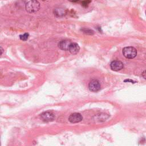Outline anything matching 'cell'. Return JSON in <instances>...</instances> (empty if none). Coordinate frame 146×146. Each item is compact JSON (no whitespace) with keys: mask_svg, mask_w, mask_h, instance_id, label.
Returning a JSON list of instances; mask_svg holds the SVG:
<instances>
[{"mask_svg":"<svg viewBox=\"0 0 146 146\" xmlns=\"http://www.w3.org/2000/svg\"><path fill=\"white\" fill-rule=\"evenodd\" d=\"M26 10L30 13H34L37 12L40 9V3L36 0H30L25 6Z\"/></svg>","mask_w":146,"mask_h":146,"instance_id":"obj_1","label":"cell"},{"mask_svg":"<svg viewBox=\"0 0 146 146\" xmlns=\"http://www.w3.org/2000/svg\"><path fill=\"white\" fill-rule=\"evenodd\" d=\"M123 55L128 59L134 58L137 55V50L133 47H125L123 49Z\"/></svg>","mask_w":146,"mask_h":146,"instance_id":"obj_2","label":"cell"},{"mask_svg":"<svg viewBox=\"0 0 146 146\" xmlns=\"http://www.w3.org/2000/svg\"><path fill=\"white\" fill-rule=\"evenodd\" d=\"M40 118L43 121L50 122L54 120L55 115L52 112L50 111H47V112H43L40 115Z\"/></svg>","mask_w":146,"mask_h":146,"instance_id":"obj_3","label":"cell"},{"mask_svg":"<svg viewBox=\"0 0 146 146\" xmlns=\"http://www.w3.org/2000/svg\"><path fill=\"white\" fill-rule=\"evenodd\" d=\"M88 88L92 92H97L100 89V84L98 80L93 79L89 83Z\"/></svg>","mask_w":146,"mask_h":146,"instance_id":"obj_4","label":"cell"},{"mask_svg":"<svg viewBox=\"0 0 146 146\" xmlns=\"http://www.w3.org/2000/svg\"><path fill=\"white\" fill-rule=\"evenodd\" d=\"M123 63L120 60H113L110 64V67L112 70L117 71L123 68Z\"/></svg>","mask_w":146,"mask_h":146,"instance_id":"obj_5","label":"cell"},{"mask_svg":"<svg viewBox=\"0 0 146 146\" xmlns=\"http://www.w3.org/2000/svg\"><path fill=\"white\" fill-rule=\"evenodd\" d=\"M83 117L79 113H73L68 117V120L72 123H76L82 120Z\"/></svg>","mask_w":146,"mask_h":146,"instance_id":"obj_6","label":"cell"},{"mask_svg":"<svg viewBox=\"0 0 146 146\" xmlns=\"http://www.w3.org/2000/svg\"><path fill=\"white\" fill-rule=\"evenodd\" d=\"M71 43V42L70 40H67V39H65V40H61L59 44H58V46L59 47V48H60L62 50H65L67 51L68 50L69 46L70 45V44Z\"/></svg>","mask_w":146,"mask_h":146,"instance_id":"obj_7","label":"cell"},{"mask_svg":"<svg viewBox=\"0 0 146 146\" xmlns=\"http://www.w3.org/2000/svg\"><path fill=\"white\" fill-rule=\"evenodd\" d=\"M70 53H71L73 55H75L78 54L80 50V47L76 43H72L70 44L68 50Z\"/></svg>","mask_w":146,"mask_h":146,"instance_id":"obj_8","label":"cell"},{"mask_svg":"<svg viewBox=\"0 0 146 146\" xmlns=\"http://www.w3.org/2000/svg\"><path fill=\"white\" fill-rule=\"evenodd\" d=\"M95 119H94L95 120V121H98L99 122H101V121H105L106 119H107L109 117L108 115H107L106 113H99L97 115H96L95 116Z\"/></svg>","mask_w":146,"mask_h":146,"instance_id":"obj_9","label":"cell"},{"mask_svg":"<svg viewBox=\"0 0 146 146\" xmlns=\"http://www.w3.org/2000/svg\"><path fill=\"white\" fill-rule=\"evenodd\" d=\"M54 13L58 17L63 16L65 13L64 10L63 9H56Z\"/></svg>","mask_w":146,"mask_h":146,"instance_id":"obj_10","label":"cell"},{"mask_svg":"<svg viewBox=\"0 0 146 146\" xmlns=\"http://www.w3.org/2000/svg\"><path fill=\"white\" fill-rule=\"evenodd\" d=\"M29 34L28 33H25L22 35H19L20 39L23 41H26V40H27V39L29 38Z\"/></svg>","mask_w":146,"mask_h":146,"instance_id":"obj_11","label":"cell"},{"mask_svg":"<svg viewBox=\"0 0 146 146\" xmlns=\"http://www.w3.org/2000/svg\"><path fill=\"white\" fill-rule=\"evenodd\" d=\"M91 0H83L82 2V6L84 7H87L89 5V4L91 3Z\"/></svg>","mask_w":146,"mask_h":146,"instance_id":"obj_12","label":"cell"},{"mask_svg":"<svg viewBox=\"0 0 146 146\" xmlns=\"http://www.w3.org/2000/svg\"><path fill=\"white\" fill-rule=\"evenodd\" d=\"M82 30L83 31L84 33L86 34H89V35H93L94 34V31L90 29H82Z\"/></svg>","mask_w":146,"mask_h":146,"instance_id":"obj_13","label":"cell"},{"mask_svg":"<svg viewBox=\"0 0 146 146\" xmlns=\"http://www.w3.org/2000/svg\"><path fill=\"white\" fill-rule=\"evenodd\" d=\"M3 53V49L2 47L0 46V56L2 55V54Z\"/></svg>","mask_w":146,"mask_h":146,"instance_id":"obj_14","label":"cell"},{"mask_svg":"<svg viewBox=\"0 0 146 146\" xmlns=\"http://www.w3.org/2000/svg\"><path fill=\"white\" fill-rule=\"evenodd\" d=\"M68 1H71V2H75L79 1V0H68Z\"/></svg>","mask_w":146,"mask_h":146,"instance_id":"obj_15","label":"cell"},{"mask_svg":"<svg viewBox=\"0 0 146 146\" xmlns=\"http://www.w3.org/2000/svg\"><path fill=\"white\" fill-rule=\"evenodd\" d=\"M145 71H144L143 72V77H144V79L145 78Z\"/></svg>","mask_w":146,"mask_h":146,"instance_id":"obj_16","label":"cell"},{"mask_svg":"<svg viewBox=\"0 0 146 146\" xmlns=\"http://www.w3.org/2000/svg\"><path fill=\"white\" fill-rule=\"evenodd\" d=\"M127 81H129V80H127ZM131 82V83H132L133 82V81L132 80H130Z\"/></svg>","mask_w":146,"mask_h":146,"instance_id":"obj_17","label":"cell"},{"mask_svg":"<svg viewBox=\"0 0 146 146\" xmlns=\"http://www.w3.org/2000/svg\"><path fill=\"white\" fill-rule=\"evenodd\" d=\"M43 1H44V0H43Z\"/></svg>","mask_w":146,"mask_h":146,"instance_id":"obj_18","label":"cell"},{"mask_svg":"<svg viewBox=\"0 0 146 146\" xmlns=\"http://www.w3.org/2000/svg\"><path fill=\"white\" fill-rule=\"evenodd\" d=\"M0 144H1V143H0Z\"/></svg>","mask_w":146,"mask_h":146,"instance_id":"obj_19","label":"cell"}]
</instances>
